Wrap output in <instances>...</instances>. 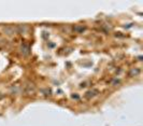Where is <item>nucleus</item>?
Wrapping results in <instances>:
<instances>
[{
    "mask_svg": "<svg viewBox=\"0 0 143 126\" xmlns=\"http://www.w3.org/2000/svg\"><path fill=\"white\" fill-rule=\"evenodd\" d=\"M21 53H22L24 56H28V55H29V53H30V46H29L28 43L24 42L23 44H22V46H21Z\"/></svg>",
    "mask_w": 143,
    "mask_h": 126,
    "instance_id": "1",
    "label": "nucleus"
},
{
    "mask_svg": "<svg viewBox=\"0 0 143 126\" xmlns=\"http://www.w3.org/2000/svg\"><path fill=\"white\" fill-rule=\"evenodd\" d=\"M3 30H4V32H6L7 35H9V36L14 35L15 32H17V31H16V27H13V26H6Z\"/></svg>",
    "mask_w": 143,
    "mask_h": 126,
    "instance_id": "2",
    "label": "nucleus"
},
{
    "mask_svg": "<svg viewBox=\"0 0 143 126\" xmlns=\"http://www.w3.org/2000/svg\"><path fill=\"white\" fill-rule=\"evenodd\" d=\"M98 94V91L97 90H92V91H88L86 94H85V97L86 98H92V97H95Z\"/></svg>",
    "mask_w": 143,
    "mask_h": 126,
    "instance_id": "3",
    "label": "nucleus"
},
{
    "mask_svg": "<svg viewBox=\"0 0 143 126\" xmlns=\"http://www.w3.org/2000/svg\"><path fill=\"white\" fill-rule=\"evenodd\" d=\"M16 31L18 33H25L27 31V26L26 25H18V26H16Z\"/></svg>",
    "mask_w": 143,
    "mask_h": 126,
    "instance_id": "4",
    "label": "nucleus"
},
{
    "mask_svg": "<svg viewBox=\"0 0 143 126\" xmlns=\"http://www.w3.org/2000/svg\"><path fill=\"white\" fill-rule=\"evenodd\" d=\"M140 73V69L139 68H132V69L129 71V75L130 77H136Z\"/></svg>",
    "mask_w": 143,
    "mask_h": 126,
    "instance_id": "5",
    "label": "nucleus"
},
{
    "mask_svg": "<svg viewBox=\"0 0 143 126\" xmlns=\"http://www.w3.org/2000/svg\"><path fill=\"white\" fill-rule=\"evenodd\" d=\"M84 29H85V28L82 27V26H81V27L75 26V27H74V30H75V31H78V32H83V31H84Z\"/></svg>",
    "mask_w": 143,
    "mask_h": 126,
    "instance_id": "6",
    "label": "nucleus"
}]
</instances>
